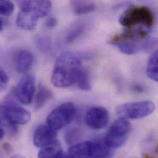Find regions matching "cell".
<instances>
[{"instance_id":"cell-1","label":"cell","mask_w":158,"mask_h":158,"mask_svg":"<svg viewBox=\"0 0 158 158\" xmlns=\"http://www.w3.org/2000/svg\"><path fill=\"white\" fill-rule=\"evenodd\" d=\"M149 30L143 27L130 28L113 36L110 44L126 55L135 54L141 51H148L158 44V40L146 39Z\"/></svg>"},{"instance_id":"cell-2","label":"cell","mask_w":158,"mask_h":158,"mask_svg":"<svg viewBox=\"0 0 158 158\" xmlns=\"http://www.w3.org/2000/svg\"><path fill=\"white\" fill-rule=\"evenodd\" d=\"M82 69L79 57L70 51L62 52L56 60L51 75V82L56 87H68L76 83Z\"/></svg>"},{"instance_id":"cell-3","label":"cell","mask_w":158,"mask_h":158,"mask_svg":"<svg viewBox=\"0 0 158 158\" xmlns=\"http://www.w3.org/2000/svg\"><path fill=\"white\" fill-rule=\"evenodd\" d=\"M154 14L146 6H132L123 12L119 19L121 25L129 28L138 25L150 30L154 24Z\"/></svg>"},{"instance_id":"cell-4","label":"cell","mask_w":158,"mask_h":158,"mask_svg":"<svg viewBox=\"0 0 158 158\" xmlns=\"http://www.w3.org/2000/svg\"><path fill=\"white\" fill-rule=\"evenodd\" d=\"M155 110L154 102L145 100L121 104L116 108V113L121 118L139 119L148 116Z\"/></svg>"},{"instance_id":"cell-5","label":"cell","mask_w":158,"mask_h":158,"mask_svg":"<svg viewBox=\"0 0 158 158\" xmlns=\"http://www.w3.org/2000/svg\"><path fill=\"white\" fill-rule=\"evenodd\" d=\"M77 113L75 105L72 102L61 104L54 108L46 118L47 124L58 131L67 126L73 119Z\"/></svg>"},{"instance_id":"cell-6","label":"cell","mask_w":158,"mask_h":158,"mask_svg":"<svg viewBox=\"0 0 158 158\" xmlns=\"http://www.w3.org/2000/svg\"><path fill=\"white\" fill-rule=\"evenodd\" d=\"M131 129V123L126 119L119 118L110 126L104 140L113 149L120 148L127 141Z\"/></svg>"},{"instance_id":"cell-7","label":"cell","mask_w":158,"mask_h":158,"mask_svg":"<svg viewBox=\"0 0 158 158\" xmlns=\"http://www.w3.org/2000/svg\"><path fill=\"white\" fill-rule=\"evenodd\" d=\"M31 119V113L11 101H7L1 106V123L24 125Z\"/></svg>"},{"instance_id":"cell-8","label":"cell","mask_w":158,"mask_h":158,"mask_svg":"<svg viewBox=\"0 0 158 158\" xmlns=\"http://www.w3.org/2000/svg\"><path fill=\"white\" fill-rule=\"evenodd\" d=\"M20 10L17 17V25L25 30H31L36 26L40 17L33 9V1H19Z\"/></svg>"},{"instance_id":"cell-9","label":"cell","mask_w":158,"mask_h":158,"mask_svg":"<svg viewBox=\"0 0 158 158\" xmlns=\"http://www.w3.org/2000/svg\"><path fill=\"white\" fill-rule=\"evenodd\" d=\"M35 92V81L31 75H24L19 81L15 89V95L17 100L24 105L30 104Z\"/></svg>"},{"instance_id":"cell-10","label":"cell","mask_w":158,"mask_h":158,"mask_svg":"<svg viewBox=\"0 0 158 158\" xmlns=\"http://www.w3.org/2000/svg\"><path fill=\"white\" fill-rule=\"evenodd\" d=\"M108 111L103 107L94 106L89 108L85 114L86 125L94 130H100L105 127L109 121Z\"/></svg>"},{"instance_id":"cell-11","label":"cell","mask_w":158,"mask_h":158,"mask_svg":"<svg viewBox=\"0 0 158 158\" xmlns=\"http://www.w3.org/2000/svg\"><path fill=\"white\" fill-rule=\"evenodd\" d=\"M57 132L48 124H41L35 130L33 134V143L38 148H43L56 143Z\"/></svg>"},{"instance_id":"cell-12","label":"cell","mask_w":158,"mask_h":158,"mask_svg":"<svg viewBox=\"0 0 158 158\" xmlns=\"http://www.w3.org/2000/svg\"><path fill=\"white\" fill-rule=\"evenodd\" d=\"M113 148L109 147L103 140L91 141L90 158H112Z\"/></svg>"},{"instance_id":"cell-13","label":"cell","mask_w":158,"mask_h":158,"mask_svg":"<svg viewBox=\"0 0 158 158\" xmlns=\"http://www.w3.org/2000/svg\"><path fill=\"white\" fill-rule=\"evenodd\" d=\"M33 60V56L30 52L27 50L20 51L15 59L16 71L20 73H25L32 66Z\"/></svg>"},{"instance_id":"cell-14","label":"cell","mask_w":158,"mask_h":158,"mask_svg":"<svg viewBox=\"0 0 158 158\" xmlns=\"http://www.w3.org/2000/svg\"><path fill=\"white\" fill-rule=\"evenodd\" d=\"M91 141L77 143L72 145L68 152L70 158H90Z\"/></svg>"},{"instance_id":"cell-15","label":"cell","mask_w":158,"mask_h":158,"mask_svg":"<svg viewBox=\"0 0 158 158\" xmlns=\"http://www.w3.org/2000/svg\"><path fill=\"white\" fill-rule=\"evenodd\" d=\"M52 98V92L47 87L40 84L35 98V108L38 110L43 108Z\"/></svg>"},{"instance_id":"cell-16","label":"cell","mask_w":158,"mask_h":158,"mask_svg":"<svg viewBox=\"0 0 158 158\" xmlns=\"http://www.w3.org/2000/svg\"><path fill=\"white\" fill-rule=\"evenodd\" d=\"M62 150L58 143H56L42 148L38 153V158H60L62 155Z\"/></svg>"},{"instance_id":"cell-17","label":"cell","mask_w":158,"mask_h":158,"mask_svg":"<svg viewBox=\"0 0 158 158\" xmlns=\"http://www.w3.org/2000/svg\"><path fill=\"white\" fill-rule=\"evenodd\" d=\"M146 72L149 78L158 82V50L155 51L149 57Z\"/></svg>"},{"instance_id":"cell-18","label":"cell","mask_w":158,"mask_h":158,"mask_svg":"<svg viewBox=\"0 0 158 158\" xmlns=\"http://www.w3.org/2000/svg\"><path fill=\"white\" fill-rule=\"evenodd\" d=\"M70 4L73 12L76 14H87L95 8L94 3L87 1H72Z\"/></svg>"},{"instance_id":"cell-19","label":"cell","mask_w":158,"mask_h":158,"mask_svg":"<svg viewBox=\"0 0 158 158\" xmlns=\"http://www.w3.org/2000/svg\"><path fill=\"white\" fill-rule=\"evenodd\" d=\"M85 29V24L81 22L75 23L69 31L66 36V42L71 43L75 41L82 34Z\"/></svg>"},{"instance_id":"cell-20","label":"cell","mask_w":158,"mask_h":158,"mask_svg":"<svg viewBox=\"0 0 158 158\" xmlns=\"http://www.w3.org/2000/svg\"><path fill=\"white\" fill-rule=\"evenodd\" d=\"M33 7L41 19L48 14L51 9L52 4L49 1H33Z\"/></svg>"},{"instance_id":"cell-21","label":"cell","mask_w":158,"mask_h":158,"mask_svg":"<svg viewBox=\"0 0 158 158\" xmlns=\"http://www.w3.org/2000/svg\"><path fill=\"white\" fill-rule=\"evenodd\" d=\"M76 83L77 84L78 87L82 90L89 91L91 90V85L88 73L82 69L78 74Z\"/></svg>"},{"instance_id":"cell-22","label":"cell","mask_w":158,"mask_h":158,"mask_svg":"<svg viewBox=\"0 0 158 158\" xmlns=\"http://www.w3.org/2000/svg\"><path fill=\"white\" fill-rule=\"evenodd\" d=\"M82 133L81 129L77 127H73L69 129L65 134L64 138L65 142L68 144L77 143L82 137Z\"/></svg>"},{"instance_id":"cell-23","label":"cell","mask_w":158,"mask_h":158,"mask_svg":"<svg viewBox=\"0 0 158 158\" xmlns=\"http://www.w3.org/2000/svg\"><path fill=\"white\" fill-rule=\"evenodd\" d=\"M36 44L38 48L44 53H48L51 49V39L46 36H40L36 40Z\"/></svg>"},{"instance_id":"cell-24","label":"cell","mask_w":158,"mask_h":158,"mask_svg":"<svg viewBox=\"0 0 158 158\" xmlns=\"http://www.w3.org/2000/svg\"><path fill=\"white\" fill-rule=\"evenodd\" d=\"M14 10V3L8 0H2L0 2V12L4 16L10 15Z\"/></svg>"},{"instance_id":"cell-25","label":"cell","mask_w":158,"mask_h":158,"mask_svg":"<svg viewBox=\"0 0 158 158\" xmlns=\"http://www.w3.org/2000/svg\"><path fill=\"white\" fill-rule=\"evenodd\" d=\"M9 81V77L6 72L2 69H1L0 70V82H1V89H4L7 85Z\"/></svg>"},{"instance_id":"cell-26","label":"cell","mask_w":158,"mask_h":158,"mask_svg":"<svg viewBox=\"0 0 158 158\" xmlns=\"http://www.w3.org/2000/svg\"><path fill=\"white\" fill-rule=\"evenodd\" d=\"M57 25V20L54 17H50L46 20L45 25L48 28H53Z\"/></svg>"},{"instance_id":"cell-27","label":"cell","mask_w":158,"mask_h":158,"mask_svg":"<svg viewBox=\"0 0 158 158\" xmlns=\"http://www.w3.org/2000/svg\"><path fill=\"white\" fill-rule=\"evenodd\" d=\"M131 90L135 93H142L144 92V87L140 84L134 83L131 85Z\"/></svg>"},{"instance_id":"cell-28","label":"cell","mask_w":158,"mask_h":158,"mask_svg":"<svg viewBox=\"0 0 158 158\" xmlns=\"http://www.w3.org/2000/svg\"><path fill=\"white\" fill-rule=\"evenodd\" d=\"M2 148L3 150L6 152V153H9L10 152H11V148H10V146L7 144V143H4L2 146Z\"/></svg>"},{"instance_id":"cell-29","label":"cell","mask_w":158,"mask_h":158,"mask_svg":"<svg viewBox=\"0 0 158 158\" xmlns=\"http://www.w3.org/2000/svg\"><path fill=\"white\" fill-rule=\"evenodd\" d=\"M6 130L4 129V127H2V126H1V129H0V138L1 139H2L4 138V137L6 135Z\"/></svg>"},{"instance_id":"cell-30","label":"cell","mask_w":158,"mask_h":158,"mask_svg":"<svg viewBox=\"0 0 158 158\" xmlns=\"http://www.w3.org/2000/svg\"><path fill=\"white\" fill-rule=\"evenodd\" d=\"M4 21H3V19L2 18L0 19V31H2L3 28H4Z\"/></svg>"},{"instance_id":"cell-31","label":"cell","mask_w":158,"mask_h":158,"mask_svg":"<svg viewBox=\"0 0 158 158\" xmlns=\"http://www.w3.org/2000/svg\"><path fill=\"white\" fill-rule=\"evenodd\" d=\"M10 158H26L24 156H23L22 155H14L12 156H10Z\"/></svg>"},{"instance_id":"cell-32","label":"cell","mask_w":158,"mask_h":158,"mask_svg":"<svg viewBox=\"0 0 158 158\" xmlns=\"http://www.w3.org/2000/svg\"><path fill=\"white\" fill-rule=\"evenodd\" d=\"M60 158H70V157L68 156V155H64L63 153Z\"/></svg>"}]
</instances>
